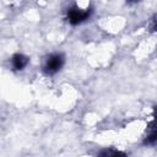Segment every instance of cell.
Returning <instances> with one entry per match:
<instances>
[{
    "instance_id": "cell-2",
    "label": "cell",
    "mask_w": 157,
    "mask_h": 157,
    "mask_svg": "<svg viewBox=\"0 0 157 157\" xmlns=\"http://www.w3.org/2000/svg\"><path fill=\"white\" fill-rule=\"evenodd\" d=\"M64 65V56L61 54H52L47 58L44 65H43V71L47 75H54L56 74Z\"/></svg>"
},
{
    "instance_id": "cell-1",
    "label": "cell",
    "mask_w": 157,
    "mask_h": 157,
    "mask_svg": "<svg viewBox=\"0 0 157 157\" xmlns=\"http://www.w3.org/2000/svg\"><path fill=\"white\" fill-rule=\"evenodd\" d=\"M91 13H92V10L90 7L82 9L77 5H74L70 9H67L66 18H67L69 23H71L72 26H76V25H80V23L85 22L86 20H88Z\"/></svg>"
},
{
    "instance_id": "cell-6",
    "label": "cell",
    "mask_w": 157,
    "mask_h": 157,
    "mask_svg": "<svg viewBox=\"0 0 157 157\" xmlns=\"http://www.w3.org/2000/svg\"><path fill=\"white\" fill-rule=\"evenodd\" d=\"M155 28H156V31H157V21L155 22Z\"/></svg>"
},
{
    "instance_id": "cell-4",
    "label": "cell",
    "mask_w": 157,
    "mask_h": 157,
    "mask_svg": "<svg viewBox=\"0 0 157 157\" xmlns=\"http://www.w3.org/2000/svg\"><path fill=\"white\" fill-rule=\"evenodd\" d=\"M11 64H12V67L15 70H23L27 64H28V58L25 56L23 54H15L12 58H11Z\"/></svg>"
},
{
    "instance_id": "cell-5",
    "label": "cell",
    "mask_w": 157,
    "mask_h": 157,
    "mask_svg": "<svg viewBox=\"0 0 157 157\" xmlns=\"http://www.w3.org/2000/svg\"><path fill=\"white\" fill-rule=\"evenodd\" d=\"M97 157H128V156L123 151H119L115 148H105V150H102L97 155Z\"/></svg>"
},
{
    "instance_id": "cell-3",
    "label": "cell",
    "mask_w": 157,
    "mask_h": 157,
    "mask_svg": "<svg viewBox=\"0 0 157 157\" xmlns=\"http://www.w3.org/2000/svg\"><path fill=\"white\" fill-rule=\"evenodd\" d=\"M145 144L157 145V107L155 108L153 119L148 125L147 134H146V137H145Z\"/></svg>"
}]
</instances>
